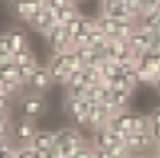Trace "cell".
I'll list each match as a JSON object with an SVG mask.
<instances>
[{"mask_svg":"<svg viewBox=\"0 0 160 158\" xmlns=\"http://www.w3.org/2000/svg\"><path fill=\"white\" fill-rule=\"evenodd\" d=\"M32 149L36 151H53L57 145V137L55 132H38L32 139Z\"/></svg>","mask_w":160,"mask_h":158,"instance_id":"cell-7","label":"cell"},{"mask_svg":"<svg viewBox=\"0 0 160 158\" xmlns=\"http://www.w3.org/2000/svg\"><path fill=\"white\" fill-rule=\"evenodd\" d=\"M73 158H94V147H92V145H89V143H85L81 149L75 152V156H73Z\"/></svg>","mask_w":160,"mask_h":158,"instance_id":"cell-18","label":"cell"},{"mask_svg":"<svg viewBox=\"0 0 160 158\" xmlns=\"http://www.w3.org/2000/svg\"><path fill=\"white\" fill-rule=\"evenodd\" d=\"M28 25L36 30V32H40V34H47L53 27H57L58 23H57V12H53V10H49V8H45V10H42L36 17H32L30 21H28Z\"/></svg>","mask_w":160,"mask_h":158,"instance_id":"cell-5","label":"cell"},{"mask_svg":"<svg viewBox=\"0 0 160 158\" xmlns=\"http://www.w3.org/2000/svg\"><path fill=\"white\" fill-rule=\"evenodd\" d=\"M102 79H104V75H102L98 66H85L83 68V81H85V85L96 87V85L102 83Z\"/></svg>","mask_w":160,"mask_h":158,"instance_id":"cell-10","label":"cell"},{"mask_svg":"<svg viewBox=\"0 0 160 158\" xmlns=\"http://www.w3.org/2000/svg\"><path fill=\"white\" fill-rule=\"evenodd\" d=\"M17 77V64L10 58V60H0V83L6 79H13Z\"/></svg>","mask_w":160,"mask_h":158,"instance_id":"cell-12","label":"cell"},{"mask_svg":"<svg viewBox=\"0 0 160 158\" xmlns=\"http://www.w3.org/2000/svg\"><path fill=\"white\" fill-rule=\"evenodd\" d=\"M21 111H23V117L27 119H38L42 117L45 111H47V102L43 100L42 94H28L21 100Z\"/></svg>","mask_w":160,"mask_h":158,"instance_id":"cell-3","label":"cell"},{"mask_svg":"<svg viewBox=\"0 0 160 158\" xmlns=\"http://www.w3.org/2000/svg\"><path fill=\"white\" fill-rule=\"evenodd\" d=\"M53 81H55V77H53L51 70L47 66H38L36 72H34V75H32V79H30V87L34 89L36 94H42V92H45V91L51 89Z\"/></svg>","mask_w":160,"mask_h":158,"instance_id":"cell-6","label":"cell"},{"mask_svg":"<svg viewBox=\"0 0 160 158\" xmlns=\"http://www.w3.org/2000/svg\"><path fill=\"white\" fill-rule=\"evenodd\" d=\"M72 2H73L75 6H79V4H83V2H87V0H72Z\"/></svg>","mask_w":160,"mask_h":158,"instance_id":"cell-23","label":"cell"},{"mask_svg":"<svg viewBox=\"0 0 160 158\" xmlns=\"http://www.w3.org/2000/svg\"><path fill=\"white\" fill-rule=\"evenodd\" d=\"M12 57H13V51H12L8 36L6 34H0V60H10Z\"/></svg>","mask_w":160,"mask_h":158,"instance_id":"cell-16","label":"cell"},{"mask_svg":"<svg viewBox=\"0 0 160 158\" xmlns=\"http://www.w3.org/2000/svg\"><path fill=\"white\" fill-rule=\"evenodd\" d=\"M15 156L17 158H36V151L32 149V145H21L19 149H15Z\"/></svg>","mask_w":160,"mask_h":158,"instance_id":"cell-17","label":"cell"},{"mask_svg":"<svg viewBox=\"0 0 160 158\" xmlns=\"http://www.w3.org/2000/svg\"><path fill=\"white\" fill-rule=\"evenodd\" d=\"M6 121H10V109L0 107V122H6Z\"/></svg>","mask_w":160,"mask_h":158,"instance_id":"cell-21","label":"cell"},{"mask_svg":"<svg viewBox=\"0 0 160 158\" xmlns=\"http://www.w3.org/2000/svg\"><path fill=\"white\" fill-rule=\"evenodd\" d=\"M0 87H2V91H4L10 98H13L15 94L21 92V89H23L25 85L19 81L17 77H13V79H6V81H2V83H0Z\"/></svg>","mask_w":160,"mask_h":158,"instance_id":"cell-13","label":"cell"},{"mask_svg":"<svg viewBox=\"0 0 160 158\" xmlns=\"http://www.w3.org/2000/svg\"><path fill=\"white\" fill-rule=\"evenodd\" d=\"M6 36H8V40H10V45H12L13 55L28 47V45H27V34H25V30H21V28H10V30L6 32Z\"/></svg>","mask_w":160,"mask_h":158,"instance_id":"cell-8","label":"cell"},{"mask_svg":"<svg viewBox=\"0 0 160 158\" xmlns=\"http://www.w3.org/2000/svg\"><path fill=\"white\" fill-rule=\"evenodd\" d=\"M43 38H45L47 43L51 45L53 53H66V51H70V49L73 47V45H72V36L68 34L66 27H62V25L53 27Z\"/></svg>","mask_w":160,"mask_h":158,"instance_id":"cell-2","label":"cell"},{"mask_svg":"<svg viewBox=\"0 0 160 158\" xmlns=\"http://www.w3.org/2000/svg\"><path fill=\"white\" fill-rule=\"evenodd\" d=\"M2 158H17V156H15V149H13V147H8V149L4 151Z\"/></svg>","mask_w":160,"mask_h":158,"instance_id":"cell-22","label":"cell"},{"mask_svg":"<svg viewBox=\"0 0 160 158\" xmlns=\"http://www.w3.org/2000/svg\"><path fill=\"white\" fill-rule=\"evenodd\" d=\"M149 117H151L152 124H160V106H156V107L149 113Z\"/></svg>","mask_w":160,"mask_h":158,"instance_id":"cell-20","label":"cell"},{"mask_svg":"<svg viewBox=\"0 0 160 158\" xmlns=\"http://www.w3.org/2000/svg\"><path fill=\"white\" fill-rule=\"evenodd\" d=\"M66 30H68V34H70L72 40H73V36H77L81 30H85V17L81 15V17H77V19L70 21V23L66 25Z\"/></svg>","mask_w":160,"mask_h":158,"instance_id":"cell-15","label":"cell"},{"mask_svg":"<svg viewBox=\"0 0 160 158\" xmlns=\"http://www.w3.org/2000/svg\"><path fill=\"white\" fill-rule=\"evenodd\" d=\"M10 13L17 19H23V21H30L32 17H36L42 10L47 8L45 0H10Z\"/></svg>","mask_w":160,"mask_h":158,"instance_id":"cell-1","label":"cell"},{"mask_svg":"<svg viewBox=\"0 0 160 158\" xmlns=\"http://www.w3.org/2000/svg\"><path fill=\"white\" fill-rule=\"evenodd\" d=\"M36 134H38V130L34 126V121L27 119V117H23L21 121H17L13 124V128H12V136H13V139L19 145H30Z\"/></svg>","mask_w":160,"mask_h":158,"instance_id":"cell-4","label":"cell"},{"mask_svg":"<svg viewBox=\"0 0 160 158\" xmlns=\"http://www.w3.org/2000/svg\"><path fill=\"white\" fill-rule=\"evenodd\" d=\"M77 17H81V13H79V8H77L75 4L64 6V8H60V10L57 12V23L62 25V27H66L70 21H73V19H77Z\"/></svg>","mask_w":160,"mask_h":158,"instance_id":"cell-9","label":"cell"},{"mask_svg":"<svg viewBox=\"0 0 160 158\" xmlns=\"http://www.w3.org/2000/svg\"><path fill=\"white\" fill-rule=\"evenodd\" d=\"M36 68H38V62H30V64L17 66V79H19L23 85H30V79H32Z\"/></svg>","mask_w":160,"mask_h":158,"instance_id":"cell-11","label":"cell"},{"mask_svg":"<svg viewBox=\"0 0 160 158\" xmlns=\"http://www.w3.org/2000/svg\"><path fill=\"white\" fill-rule=\"evenodd\" d=\"M12 60H13L17 66H23V64H30V62H36V57H34V53L30 51V47H27V49H23V51L15 53V55L12 57Z\"/></svg>","mask_w":160,"mask_h":158,"instance_id":"cell-14","label":"cell"},{"mask_svg":"<svg viewBox=\"0 0 160 158\" xmlns=\"http://www.w3.org/2000/svg\"><path fill=\"white\" fill-rule=\"evenodd\" d=\"M10 102L12 98L4 92V91H0V107H4V109H10Z\"/></svg>","mask_w":160,"mask_h":158,"instance_id":"cell-19","label":"cell"}]
</instances>
